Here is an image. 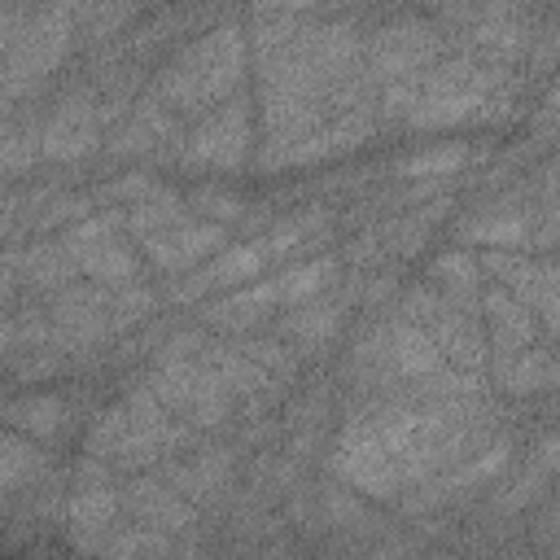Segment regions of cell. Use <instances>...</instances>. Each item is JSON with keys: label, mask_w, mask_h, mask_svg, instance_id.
Masks as SVG:
<instances>
[{"label": "cell", "mask_w": 560, "mask_h": 560, "mask_svg": "<svg viewBox=\"0 0 560 560\" xmlns=\"http://www.w3.org/2000/svg\"><path fill=\"white\" fill-rule=\"evenodd\" d=\"M236 346H241V354L245 359H254L267 376H276L280 385H289L293 376H298V368H302V359L276 337V332H262V337H232Z\"/></svg>", "instance_id": "33"}, {"label": "cell", "mask_w": 560, "mask_h": 560, "mask_svg": "<svg viewBox=\"0 0 560 560\" xmlns=\"http://www.w3.org/2000/svg\"><path fill=\"white\" fill-rule=\"evenodd\" d=\"M267 267H271V262H267L262 241H258V236H245V241H232V245H223L219 254H210L197 271L171 280V284H166V298H171V302H201V298H210V293H228V289H241V284L258 280Z\"/></svg>", "instance_id": "16"}, {"label": "cell", "mask_w": 560, "mask_h": 560, "mask_svg": "<svg viewBox=\"0 0 560 560\" xmlns=\"http://www.w3.org/2000/svg\"><path fill=\"white\" fill-rule=\"evenodd\" d=\"M118 512H122V499L109 486V468L88 455L83 468H79V490L66 503V529H70V538L83 551H101L105 538H109V529L118 525Z\"/></svg>", "instance_id": "17"}, {"label": "cell", "mask_w": 560, "mask_h": 560, "mask_svg": "<svg viewBox=\"0 0 560 560\" xmlns=\"http://www.w3.org/2000/svg\"><path fill=\"white\" fill-rule=\"evenodd\" d=\"M354 302H359L354 289H328V293H319V298H311V302H302V306L280 311V319H276L271 332L302 359V354H311V350H324V346L346 328V311H350Z\"/></svg>", "instance_id": "18"}, {"label": "cell", "mask_w": 560, "mask_h": 560, "mask_svg": "<svg viewBox=\"0 0 560 560\" xmlns=\"http://www.w3.org/2000/svg\"><path fill=\"white\" fill-rule=\"evenodd\" d=\"M477 153H481V149H477L472 140H429V144L402 153V158L394 162V171H398L402 179H411V184H420V179H442V175L464 171Z\"/></svg>", "instance_id": "28"}, {"label": "cell", "mask_w": 560, "mask_h": 560, "mask_svg": "<svg viewBox=\"0 0 560 560\" xmlns=\"http://www.w3.org/2000/svg\"><path fill=\"white\" fill-rule=\"evenodd\" d=\"M184 201H188L192 214H201L210 223H223V228L245 214V197L236 188H223V184H201V188L184 192Z\"/></svg>", "instance_id": "34"}, {"label": "cell", "mask_w": 560, "mask_h": 560, "mask_svg": "<svg viewBox=\"0 0 560 560\" xmlns=\"http://www.w3.org/2000/svg\"><path fill=\"white\" fill-rule=\"evenodd\" d=\"M101 560H175V534L149 529V525H114Z\"/></svg>", "instance_id": "32"}, {"label": "cell", "mask_w": 560, "mask_h": 560, "mask_svg": "<svg viewBox=\"0 0 560 560\" xmlns=\"http://www.w3.org/2000/svg\"><path fill=\"white\" fill-rule=\"evenodd\" d=\"M0 424L31 442H61L74 424V402L61 389H22L0 402Z\"/></svg>", "instance_id": "22"}, {"label": "cell", "mask_w": 560, "mask_h": 560, "mask_svg": "<svg viewBox=\"0 0 560 560\" xmlns=\"http://www.w3.org/2000/svg\"><path fill=\"white\" fill-rule=\"evenodd\" d=\"M184 214H188L184 192H175V188H166V184H153V188H149V192H140L131 206H122L127 236H136V241H144V236H153V232L171 228V223H175V219H184Z\"/></svg>", "instance_id": "30"}, {"label": "cell", "mask_w": 560, "mask_h": 560, "mask_svg": "<svg viewBox=\"0 0 560 560\" xmlns=\"http://www.w3.org/2000/svg\"><path fill=\"white\" fill-rule=\"evenodd\" d=\"M4 267L18 276V284L44 289V293H57V289H66V284L79 280V267L66 254L61 236H35L31 245H13L4 254Z\"/></svg>", "instance_id": "24"}, {"label": "cell", "mask_w": 560, "mask_h": 560, "mask_svg": "<svg viewBox=\"0 0 560 560\" xmlns=\"http://www.w3.org/2000/svg\"><path fill=\"white\" fill-rule=\"evenodd\" d=\"M66 254L74 258L79 276L118 289V284H136L144 276V258L127 245V219L118 206H101L92 214H83L74 228L61 232Z\"/></svg>", "instance_id": "10"}, {"label": "cell", "mask_w": 560, "mask_h": 560, "mask_svg": "<svg viewBox=\"0 0 560 560\" xmlns=\"http://www.w3.org/2000/svg\"><path fill=\"white\" fill-rule=\"evenodd\" d=\"M494 420L490 394H368L337 433L332 472L372 499H402L481 446Z\"/></svg>", "instance_id": "1"}, {"label": "cell", "mask_w": 560, "mask_h": 560, "mask_svg": "<svg viewBox=\"0 0 560 560\" xmlns=\"http://www.w3.org/2000/svg\"><path fill=\"white\" fill-rule=\"evenodd\" d=\"M109 118L101 109V92L88 74L70 79L48 114L39 118V158L48 162H83L105 144Z\"/></svg>", "instance_id": "11"}, {"label": "cell", "mask_w": 560, "mask_h": 560, "mask_svg": "<svg viewBox=\"0 0 560 560\" xmlns=\"http://www.w3.org/2000/svg\"><path fill=\"white\" fill-rule=\"evenodd\" d=\"M249 70V39L241 13H219L206 26L188 31L179 48L153 70L149 96L166 105L175 118H201L206 109L223 105L228 96L241 92Z\"/></svg>", "instance_id": "2"}, {"label": "cell", "mask_w": 560, "mask_h": 560, "mask_svg": "<svg viewBox=\"0 0 560 560\" xmlns=\"http://www.w3.org/2000/svg\"><path fill=\"white\" fill-rule=\"evenodd\" d=\"M44 468H48V455H44L39 442H31L13 429H0V508L18 490H26Z\"/></svg>", "instance_id": "29"}, {"label": "cell", "mask_w": 560, "mask_h": 560, "mask_svg": "<svg viewBox=\"0 0 560 560\" xmlns=\"http://www.w3.org/2000/svg\"><path fill=\"white\" fill-rule=\"evenodd\" d=\"M446 52V31L438 26L433 13L398 9L385 13L376 26H368L363 39V66L376 88V114L385 122H402L416 79Z\"/></svg>", "instance_id": "4"}, {"label": "cell", "mask_w": 560, "mask_h": 560, "mask_svg": "<svg viewBox=\"0 0 560 560\" xmlns=\"http://www.w3.org/2000/svg\"><path fill=\"white\" fill-rule=\"evenodd\" d=\"M254 149V96L236 92L223 105L206 109L184 127V140L175 149V166L184 171H236L249 162Z\"/></svg>", "instance_id": "9"}, {"label": "cell", "mask_w": 560, "mask_h": 560, "mask_svg": "<svg viewBox=\"0 0 560 560\" xmlns=\"http://www.w3.org/2000/svg\"><path fill=\"white\" fill-rule=\"evenodd\" d=\"M118 499H122V512L136 516V525H149V529H162V534H188L197 525V508L171 481H162L158 472L131 477L118 490Z\"/></svg>", "instance_id": "19"}, {"label": "cell", "mask_w": 560, "mask_h": 560, "mask_svg": "<svg viewBox=\"0 0 560 560\" xmlns=\"http://www.w3.org/2000/svg\"><path fill=\"white\" fill-rule=\"evenodd\" d=\"M39 118L31 109L0 118V175H22L39 162Z\"/></svg>", "instance_id": "31"}, {"label": "cell", "mask_w": 560, "mask_h": 560, "mask_svg": "<svg viewBox=\"0 0 560 560\" xmlns=\"http://www.w3.org/2000/svg\"><path fill=\"white\" fill-rule=\"evenodd\" d=\"M74 48V9L48 4L31 9V22L18 31V39L0 52V109L22 105Z\"/></svg>", "instance_id": "6"}, {"label": "cell", "mask_w": 560, "mask_h": 560, "mask_svg": "<svg viewBox=\"0 0 560 560\" xmlns=\"http://www.w3.org/2000/svg\"><path fill=\"white\" fill-rule=\"evenodd\" d=\"M332 232V210L328 206H302V210H289L280 214L258 241L267 249V262H293V258H306L302 249H315V241H328Z\"/></svg>", "instance_id": "25"}, {"label": "cell", "mask_w": 560, "mask_h": 560, "mask_svg": "<svg viewBox=\"0 0 560 560\" xmlns=\"http://www.w3.org/2000/svg\"><path fill=\"white\" fill-rule=\"evenodd\" d=\"M158 477L171 481L192 508L223 494V486L232 481V451L228 446H188L171 459L158 464Z\"/></svg>", "instance_id": "23"}, {"label": "cell", "mask_w": 560, "mask_h": 560, "mask_svg": "<svg viewBox=\"0 0 560 560\" xmlns=\"http://www.w3.org/2000/svg\"><path fill=\"white\" fill-rule=\"evenodd\" d=\"M184 140V118H175L166 105H158L149 92H140L127 114L105 131V153L109 158H175Z\"/></svg>", "instance_id": "14"}, {"label": "cell", "mask_w": 560, "mask_h": 560, "mask_svg": "<svg viewBox=\"0 0 560 560\" xmlns=\"http://www.w3.org/2000/svg\"><path fill=\"white\" fill-rule=\"evenodd\" d=\"M512 459V433L508 429H494L481 446H472L468 455H459L451 468H442L438 477H429L424 486H416L411 494H402V508L407 512H438V508H451L477 490H486Z\"/></svg>", "instance_id": "13"}, {"label": "cell", "mask_w": 560, "mask_h": 560, "mask_svg": "<svg viewBox=\"0 0 560 560\" xmlns=\"http://www.w3.org/2000/svg\"><path fill=\"white\" fill-rule=\"evenodd\" d=\"M228 245V228L223 223H210V219H201V214H184V219H175L171 228H162V232H153V236H144L140 241V258L153 267V271H162V276H188V271H197L210 254H219Z\"/></svg>", "instance_id": "15"}, {"label": "cell", "mask_w": 560, "mask_h": 560, "mask_svg": "<svg viewBox=\"0 0 560 560\" xmlns=\"http://www.w3.org/2000/svg\"><path fill=\"white\" fill-rule=\"evenodd\" d=\"M188 446H197V433L175 420L149 385H131L88 424V455L118 468H158Z\"/></svg>", "instance_id": "5"}, {"label": "cell", "mask_w": 560, "mask_h": 560, "mask_svg": "<svg viewBox=\"0 0 560 560\" xmlns=\"http://www.w3.org/2000/svg\"><path fill=\"white\" fill-rule=\"evenodd\" d=\"M398 315H407L411 324H420L429 332V341L438 346V354L459 368V372H481L490 363V346H486V328L477 319V311L451 302L446 293H438L429 280H416L398 293Z\"/></svg>", "instance_id": "7"}, {"label": "cell", "mask_w": 560, "mask_h": 560, "mask_svg": "<svg viewBox=\"0 0 560 560\" xmlns=\"http://www.w3.org/2000/svg\"><path fill=\"white\" fill-rule=\"evenodd\" d=\"M429 284H433L438 293H446L451 302L477 311V298H481V289H486V276H481V262H477L472 249L451 245V249H442V254L429 262Z\"/></svg>", "instance_id": "27"}, {"label": "cell", "mask_w": 560, "mask_h": 560, "mask_svg": "<svg viewBox=\"0 0 560 560\" xmlns=\"http://www.w3.org/2000/svg\"><path fill=\"white\" fill-rule=\"evenodd\" d=\"M486 381H494L508 394H542L556 385V359H551V341L525 346V350H503L490 354L486 363Z\"/></svg>", "instance_id": "26"}, {"label": "cell", "mask_w": 560, "mask_h": 560, "mask_svg": "<svg viewBox=\"0 0 560 560\" xmlns=\"http://www.w3.org/2000/svg\"><path fill=\"white\" fill-rule=\"evenodd\" d=\"M521 74L512 66L486 61L477 52H442L411 92L407 127L442 131V127H468V122H494L516 109Z\"/></svg>", "instance_id": "3"}, {"label": "cell", "mask_w": 560, "mask_h": 560, "mask_svg": "<svg viewBox=\"0 0 560 560\" xmlns=\"http://www.w3.org/2000/svg\"><path fill=\"white\" fill-rule=\"evenodd\" d=\"M381 127V114L376 105H354V109H341L315 127H306L302 136L293 140H280V144H258V166L262 171H276V166H306V162H324V158H337V153H350L359 149L363 140H372V131Z\"/></svg>", "instance_id": "12"}, {"label": "cell", "mask_w": 560, "mask_h": 560, "mask_svg": "<svg viewBox=\"0 0 560 560\" xmlns=\"http://www.w3.org/2000/svg\"><path fill=\"white\" fill-rule=\"evenodd\" d=\"M201 359L219 372V381L232 389V398H236V407H245V416H262L280 398V389H284L254 359H245L236 341H206L201 346Z\"/></svg>", "instance_id": "21"}, {"label": "cell", "mask_w": 560, "mask_h": 560, "mask_svg": "<svg viewBox=\"0 0 560 560\" xmlns=\"http://www.w3.org/2000/svg\"><path fill=\"white\" fill-rule=\"evenodd\" d=\"M455 236L468 245H486V249H525L529 236H534V214L525 201L516 197H499V201H486L477 210H468L459 223H455Z\"/></svg>", "instance_id": "20"}, {"label": "cell", "mask_w": 560, "mask_h": 560, "mask_svg": "<svg viewBox=\"0 0 560 560\" xmlns=\"http://www.w3.org/2000/svg\"><path fill=\"white\" fill-rule=\"evenodd\" d=\"M144 385H149L153 398H158L175 420H184L192 433L223 429V424L236 416L232 389L219 381V372H214L201 354L153 363L149 376H144Z\"/></svg>", "instance_id": "8"}]
</instances>
